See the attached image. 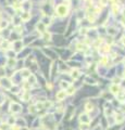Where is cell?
Here are the masks:
<instances>
[{
	"mask_svg": "<svg viewBox=\"0 0 125 130\" xmlns=\"http://www.w3.org/2000/svg\"><path fill=\"white\" fill-rule=\"evenodd\" d=\"M10 111H11L12 113H19V112L21 111V106L16 103H11V105H10Z\"/></svg>",
	"mask_w": 125,
	"mask_h": 130,
	"instance_id": "1",
	"label": "cell"
},
{
	"mask_svg": "<svg viewBox=\"0 0 125 130\" xmlns=\"http://www.w3.org/2000/svg\"><path fill=\"white\" fill-rule=\"evenodd\" d=\"M10 126L8 124H1L0 125V130H9Z\"/></svg>",
	"mask_w": 125,
	"mask_h": 130,
	"instance_id": "2",
	"label": "cell"
},
{
	"mask_svg": "<svg viewBox=\"0 0 125 130\" xmlns=\"http://www.w3.org/2000/svg\"><path fill=\"white\" fill-rule=\"evenodd\" d=\"M6 76V69L3 66H0V77H4Z\"/></svg>",
	"mask_w": 125,
	"mask_h": 130,
	"instance_id": "3",
	"label": "cell"
},
{
	"mask_svg": "<svg viewBox=\"0 0 125 130\" xmlns=\"http://www.w3.org/2000/svg\"><path fill=\"white\" fill-rule=\"evenodd\" d=\"M88 129H89V127H88V125H87V124L81 125V130H88Z\"/></svg>",
	"mask_w": 125,
	"mask_h": 130,
	"instance_id": "4",
	"label": "cell"
},
{
	"mask_svg": "<svg viewBox=\"0 0 125 130\" xmlns=\"http://www.w3.org/2000/svg\"><path fill=\"white\" fill-rule=\"evenodd\" d=\"M7 24H8V23H7L6 21H2V22H1V24H0V27H1V28H3V27H6V26H7Z\"/></svg>",
	"mask_w": 125,
	"mask_h": 130,
	"instance_id": "5",
	"label": "cell"
},
{
	"mask_svg": "<svg viewBox=\"0 0 125 130\" xmlns=\"http://www.w3.org/2000/svg\"><path fill=\"white\" fill-rule=\"evenodd\" d=\"M122 120H123V117H122V116H117L116 117V121H122Z\"/></svg>",
	"mask_w": 125,
	"mask_h": 130,
	"instance_id": "6",
	"label": "cell"
},
{
	"mask_svg": "<svg viewBox=\"0 0 125 130\" xmlns=\"http://www.w3.org/2000/svg\"><path fill=\"white\" fill-rule=\"evenodd\" d=\"M58 97H59V99H62V98L64 97V94H63V93H60V94H59Z\"/></svg>",
	"mask_w": 125,
	"mask_h": 130,
	"instance_id": "7",
	"label": "cell"
},
{
	"mask_svg": "<svg viewBox=\"0 0 125 130\" xmlns=\"http://www.w3.org/2000/svg\"><path fill=\"white\" fill-rule=\"evenodd\" d=\"M0 125H1V120H0Z\"/></svg>",
	"mask_w": 125,
	"mask_h": 130,
	"instance_id": "8",
	"label": "cell"
}]
</instances>
